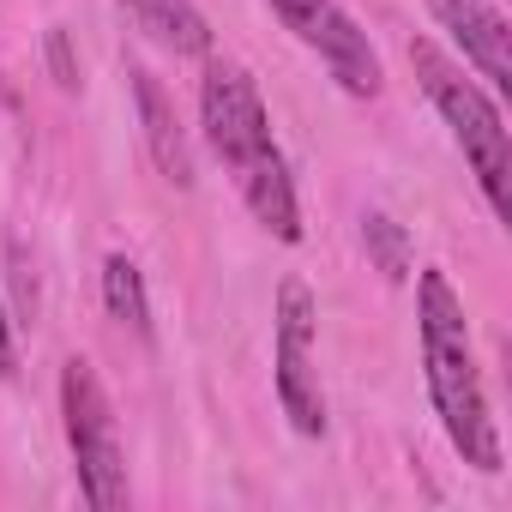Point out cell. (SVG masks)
I'll return each instance as SVG.
<instances>
[{
	"instance_id": "277c9868",
	"label": "cell",
	"mask_w": 512,
	"mask_h": 512,
	"mask_svg": "<svg viewBox=\"0 0 512 512\" xmlns=\"http://www.w3.org/2000/svg\"><path fill=\"white\" fill-rule=\"evenodd\" d=\"M199 115H205V139L211 151L229 163V175L253 169L260 157H272V121H266V103L253 91V79L241 67H211L205 73V91H199Z\"/></svg>"
},
{
	"instance_id": "ba28073f",
	"label": "cell",
	"mask_w": 512,
	"mask_h": 512,
	"mask_svg": "<svg viewBox=\"0 0 512 512\" xmlns=\"http://www.w3.org/2000/svg\"><path fill=\"white\" fill-rule=\"evenodd\" d=\"M133 97H139V121H145L151 163H157L175 187H193V145H187V133H181V121H175V103L163 97V85H157L145 67H133Z\"/></svg>"
},
{
	"instance_id": "7a4b0ae2",
	"label": "cell",
	"mask_w": 512,
	"mask_h": 512,
	"mask_svg": "<svg viewBox=\"0 0 512 512\" xmlns=\"http://www.w3.org/2000/svg\"><path fill=\"white\" fill-rule=\"evenodd\" d=\"M410 67H416V79H422L428 103L446 115L452 139L464 145V157H470V169H476V181H482L488 205H494V217H512V199H506L512 139H506V121H500L494 97H488L482 85H470V79H464V67H452L428 37H416V43H410Z\"/></svg>"
},
{
	"instance_id": "6da1fadb",
	"label": "cell",
	"mask_w": 512,
	"mask_h": 512,
	"mask_svg": "<svg viewBox=\"0 0 512 512\" xmlns=\"http://www.w3.org/2000/svg\"><path fill=\"white\" fill-rule=\"evenodd\" d=\"M416 302H422V368H428V392H434V410L446 422V440L458 446L464 464L494 476L500 470V434H494L482 374H476V356H470L464 302L452 296L446 272H422Z\"/></svg>"
},
{
	"instance_id": "7c38bea8",
	"label": "cell",
	"mask_w": 512,
	"mask_h": 512,
	"mask_svg": "<svg viewBox=\"0 0 512 512\" xmlns=\"http://www.w3.org/2000/svg\"><path fill=\"white\" fill-rule=\"evenodd\" d=\"M362 247H368V260H374L392 284L410 278V235H404L386 211H368V217H362Z\"/></svg>"
},
{
	"instance_id": "3957f363",
	"label": "cell",
	"mask_w": 512,
	"mask_h": 512,
	"mask_svg": "<svg viewBox=\"0 0 512 512\" xmlns=\"http://www.w3.org/2000/svg\"><path fill=\"white\" fill-rule=\"evenodd\" d=\"M61 410H67V440H73V464H79V488L97 512H121L127 506V464H121V434H115V410L109 392L97 380V368L85 356H73L61 368Z\"/></svg>"
},
{
	"instance_id": "30bf717a",
	"label": "cell",
	"mask_w": 512,
	"mask_h": 512,
	"mask_svg": "<svg viewBox=\"0 0 512 512\" xmlns=\"http://www.w3.org/2000/svg\"><path fill=\"white\" fill-rule=\"evenodd\" d=\"M121 7L139 19V31H151L175 55H205L211 49V25L193 0H121Z\"/></svg>"
},
{
	"instance_id": "4fadbf2b",
	"label": "cell",
	"mask_w": 512,
	"mask_h": 512,
	"mask_svg": "<svg viewBox=\"0 0 512 512\" xmlns=\"http://www.w3.org/2000/svg\"><path fill=\"white\" fill-rule=\"evenodd\" d=\"M49 61H55V79H61V91H79V67H73L67 31H49Z\"/></svg>"
},
{
	"instance_id": "8992f818",
	"label": "cell",
	"mask_w": 512,
	"mask_h": 512,
	"mask_svg": "<svg viewBox=\"0 0 512 512\" xmlns=\"http://www.w3.org/2000/svg\"><path fill=\"white\" fill-rule=\"evenodd\" d=\"M272 13L332 67V79L350 97H374L380 91V55L368 49V37L356 31V19L338 0H272Z\"/></svg>"
},
{
	"instance_id": "9c48e42d",
	"label": "cell",
	"mask_w": 512,
	"mask_h": 512,
	"mask_svg": "<svg viewBox=\"0 0 512 512\" xmlns=\"http://www.w3.org/2000/svg\"><path fill=\"white\" fill-rule=\"evenodd\" d=\"M235 187H241L247 211L260 217L278 241H302V211H296V187H290L284 151H272V157L253 163V169H241V175H235Z\"/></svg>"
},
{
	"instance_id": "52a82bcc",
	"label": "cell",
	"mask_w": 512,
	"mask_h": 512,
	"mask_svg": "<svg viewBox=\"0 0 512 512\" xmlns=\"http://www.w3.org/2000/svg\"><path fill=\"white\" fill-rule=\"evenodd\" d=\"M428 13L452 31V43L482 67L494 91H512V31L494 7H482V0H428Z\"/></svg>"
},
{
	"instance_id": "5b68a950",
	"label": "cell",
	"mask_w": 512,
	"mask_h": 512,
	"mask_svg": "<svg viewBox=\"0 0 512 512\" xmlns=\"http://www.w3.org/2000/svg\"><path fill=\"white\" fill-rule=\"evenodd\" d=\"M278 398L296 434H326V398L314 374V296L302 278L278 290Z\"/></svg>"
},
{
	"instance_id": "8fae6325",
	"label": "cell",
	"mask_w": 512,
	"mask_h": 512,
	"mask_svg": "<svg viewBox=\"0 0 512 512\" xmlns=\"http://www.w3.org/2000/svg\"><path fill=\"white\" fill-rule=\"evenodd\" d=\"M103 302H109V320H121L133 338H151V302H145V278L127 253H109L103 260Z\"/></svg>"
},
{
	"instance_id": "5bb4252c",
	"label": "cell",
	"mask_w": 512,
	"mask_h": 512,
	"mask_svg": "<svg viewBox=\"0 0 512 512\" xmlns=\"http://www.w3.org/2000/svg\"><path fill=\"white\" fill-rule=\"evenodd\" d=\"M19 368V356H13V326H7V308H0V380H7Z\"/></svg>"
}]
</instances>
